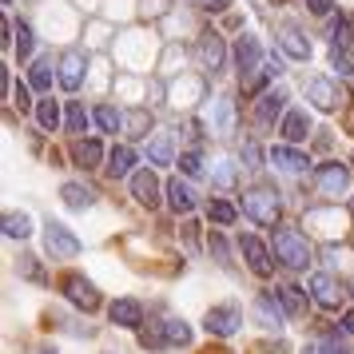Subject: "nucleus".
I'll list each match as a JSON object with an SVG mask.
<instances>
[{
  "label": "nucleus",
  "instance_id": "f257e3e1",
  "mask_svg": "<svg viewBox=\"0 0 354 354\" xmlns=\"http://www.w3.org/2000/svg\"><path fill=\"white\" fill-rule=\"evenodd\" d=\"M274 255L279 263L287 267V271H306L310 263H315V251H310V243L303 239V231H295V227H274Z\"/></svg>",
  "mask_w": 354,
  "mask_h": 354
},
{
  "label": "nucleus",
  "instance_id": "f03ea898",
  "mask_svg": "<svg viewBox=\"0 0 354 354\" xmlns=\"http://www.w3.org/2000/svg\"><path fill=\"white\" fill-rule=\"evenodd\" d=\"M239 207H243V215L259 227L279 223V215H283V203H279V195H274L271 187H251V192H243Z\"/></svg>",
  "mask_w": 354,
  "mask_h": 354
},
{
  "label": "nucleus",
  "instance_id": "7ed1b4c3",
  "mask_svg": "<svg viewBox=\"0 0 354 354\" xmlns=\"http://www.w3.org/2000/svg\"><path fill=\"white\" fill-rule=\"evenodd\" d=\"M239 326H243V310L239 303H219V306H211L207 310V319H203V330L215 338H231V335H239Z\"/></svg>",
  "mask_w": 354,
  "mask_h": 354
},
{
  "label": "nucleus",
  "instance_id": "20e7f679",
  "mask_svg": "<svg viewBox=\"0 0 354 354\" xmlns=\"http://www.w3.org/2000/svg\"><path fill=\"white\" fill-rule=\"evenodd\" d=\"M60 290H64V299L72 306H80L84 315H92V310L100 306V290H96V283H92L88 274H64Z\"/></svg>",
  "mask_w": 354,
  "mask_h": 354
},
{
  "label": "nucleus",
  "instance_id": "39448f33",
  "mask_svg": "<svg viewBox=\"0 0 354 354\" xmlns=\"http://www.w3.org/2000/svg\"><path fill=\"white\" fill-rule=\"evenodd\" d=\"M44 251L52 259H72V255H80V239L60 219H44Z\"/></svg>",
  "mask_w": 354,
  "mask_h": 354
},
{
  "label": "nucleus",
  "instance_id": "423d86ee",
  "mask_svg": "<svg viewBox=\"0 0 354 354\" xmlns=\"http://www.w3.org/2000/svg\"><path fill=\"white\" fill-rule=\"evenodd\" d=\"M263 64H267V56H263V44H259V36H255V32H243L239 40H235V68H239L243 84L251 80V76H255Z\"/></svg>",
  "mask_w": 354,
  "mask_h": 354
},
{
  "label": "nucleus",
  "instance_id": "0eeeda50",
  "mask_svg": "<svg viewBox=\"0 0 354 354\" xmlns=\"http://www.w3.org/2000/svg\"><path fill=\"white\" fill-rule=\"evenodd\" d=\"M251 310H255L259 326H263V330H274V335H279L283 322H287V310H283V303H279V295H271V290H259Z\"/></svg>",
  "mask_w": 354,
  "mask_h": 354
},
{
  "label": "nucleus",
  "instance_id": "6e6552de",
  "mask_svg": "<svg viewBox=\"0 0 354 354\" xmlns=\"http://www.w3.org/2000/svg\"><path fill=\"white\" fill-rule=\"evenodd\" d=\"M283 108H287V88H263L259 100H255V124H259V128L279 124Z\"/></svg>",
  "mask_w": 354,
  "mask_h": 354
},
{
  "label": "nucleus",
  "instance_id": "1a4fd4ad",
  "mask_svg": "<svg viewBox=\"0 0 354 354\" xmlns=\"http://www.w3.org/2000/svg\"><path fill=\"white\" fill-rule=\"evenodd\" d=\"M195 60L207 68L211 76H219L223 72V60H227V48H223V36L219 32H203L195 40Z\"/></svg>",
  "mask_w": 354,
  "mask_h": 354
},
{
  "label": "nucleus",
  "instance_id": "9d476101",
  "mask_svg": "<svg viewBox=\"0 0 354 354\" xmlns=\"http://www.w3.org/2000/svg\"><path fill=\"white\" fill-rule=\"evenodd\" d=\"M239 251H243V263L251 267V274H259V279H271V255H267V247H263V239H259V235L243 231V235H239Z\"/></svg>",
  "mask_w": 354,
  "mask_h": 354
},
{
  "label": "nucleus",
  "instance_id": "9b49d317",
  "mask_svg": "<svg viewBox=\"0 0 354 354\" xmlns=\"http://www.w3.org/2000/svg\"><path fill=\"white\" fill-rule=\"evenodd\" d=\"M84 72H88V60H84V52H64L60 56V68H56V80H60V88L64 92H80L84 84Z\"/></svg>",
  "mask_w": 354,
  "mask_h": 354
},
{
  "label": "nucleus",
  "instance_id": "f8f14e48",
  "mask_svg": "<svg viewBox=\"0 0 354 354\" xmlns=\"http://www.w3.org/2000/svg\"><path fill=\"white\" fill-rule=\"evenodd\" d=\"M310 299L322 306V310H335L342 303V287H338V279L330 271H315L310 274Z\"/></svg>",
  "mask_w": 354,
  "mask_h": 354
},
{
  "label": "nucleus",
  "instance_id": "ddd939ff",
  "mask_svg": "<svg viewBox=\"0 0 354 354\" xmlns=\"http://www.w3.org/2000/svg\"><path fill=\"white\" fill-rule=\"evenodd\" d=\"M267 160H271V167H279L283 176H303L306 167H310V160H306L303 151L295 144H279V147H271L267 151Z\"/></svg>",
  "mask_w": 354,
  "mask_h": 354
},
{
  "label": "nucleus",
  "instance_id": "4468645a",
  "mask_svg": "<svg viewBox=\"0 0 354 354\" xmlns=\"http://www.w3.org/2000/svg\"><path fill=\"white\" fill-rule=\"evenodd\" d=\"M306 96H310V104H315V108H322V112H335L338 104H342V88H338L330 76H315V80L306 84Z\"/></svg>",
  "mask_w": 354,
  "mask_h": 354
},
{
  "label": "nucleus",
  "instance_id": "2eb2a0df",
  "mask_svg": "<svg viewBox=\"0 0 354 354\" xmlns=\"http://www.w3.org/2000/svg\"><path fill=\"white\" fill-rule=\"evenodd\" d=\"M315 187L326 195H346V187H351V171L342 167V163H322V167H315Z\"/></svg>",
  "mask_w": 354,
  "mask_h": 354
},
{
  "label": "nucleus",
  "instance_id": "dca6fc26",
  "mask_svg": "<svg viewBox=\"0 0 354 354\" xmlns=\"http://www.w3.org/2000/svg\"><path fill=\"white\" fill-rule=\"evenodd\" d=\"M310 115L303 112V108H287L283 112V120H279V131H283V144H303L306 136H310Z\"/></svg>",
  "mask_w": 354,
  "mask_h": 354
},
{
  "label": "nucleus",
  "instance_id": "f3484780",
  "mask_svg": "<svg viewBox=\"0 0 354 354\" xmlns=\"http://www.w3.org/2000/svg\"><path fill=\"white\" fill-rule=\"evenodd\" d=\"M108 160V151H104V144L100 140H92V136H76V144H72V163L76 167H100V163Z\"/></svg>",
  "mask_w": 354,
  "mask_h": 354
},
{
  "label": "nucleus",
  "instance_id": "a211bd4d",
  "mask_svg": "<svg viewBox=\"0 0 354 354\" xmlns=\"http://www.w3.org/2000/svg\"><path fill=\"white\" fill-rule=\"evenodd\" d=\"M108 315H112L115 326H144L147 315H144V303L140 299H112V306H108Z\"/></svg>",
  "mask_w": 354,
  "mask_h": 354
},
{
  "label": "nucleus",
  "instance_id": "6ab92c4d",
  "mask_svg": "<svg viewBox=\"0 0 354 354\" xmlns=\"http://www.w3.org/2000/svg\"><path fill=\"white\" fill-rule=\"evenodd\" d=\"M163 192H167V207L176 211V215H192V211L199 207V199H195V187L187 183V179H171Z\"/></svg>",
  "mask_w": 354,
  "mask_h": 354
},
{
  "label": "nucleus",
  "instance_id": "aec40b11",
  "mask_svg": "<svg viewBox=\"0 0 354 354\" xmlns=\"http://www.w3.org/2000/svg\"><path fill=\"white\" fill-rule=\"evenodd\" d=\"M279 44H283V52H287L290 60H299V64L310 60V40H306L295 24H283V28H279Z\"/></svg>",
  "mask_w": 354,
  "mask_h": 354
},
{
  "label": "nucleus",
  "instance_id": "412c9836",
  "mask_svg": "<svg viewBox=\"0 0 354 354\" xmlns=\"http://www.w3.org/2000/svg\"><path fill=\"white\" fill-rule=\"evenodd\" d=\"M131 195H136V203L156 207L160 203V179H156V171H131Z\"/></svg>",
  "mask_w": 354,
  "mask_h": 354
},
{
  "label": "nucleus",
  "instance_id": "4be33fe9",
  "mask_svg": "<svg viewBox=\"0 0 354 354\" xmlns=\"http://www.w3.org/2000/svg\"><path fill=\"white\" fill-rule=\"evenodd\" d=\"M274 295H279V303H283V310H287V319H306V306L315 303L310 295H303V287H290V283L274 287Z\"/></svg>",
  "mask_w": 354,
  "mask_h": 354
},
{
  "label": "nucleus",
  "instance_id": "5701e85b",
  "mask_svg": "<svg viewBox=\"0 0 354 354\" xmlns=\"http://www.w3.org/2000/svg\"><path fill=\"white\" fill-rule=\"evenodd\" d=\"M144 160H151V167H167V163H179V156H176V136H156V140H147Z\"/></svg>",
  "mask_w": 354,
  "mask_h": 354
},
{
  "label": "nucleus",
  "instance_id": "b1692460",
  "mask_svg": "<svg viewBox=\"0 0 354 354\" xmlns=\"http://www.w3.org/2000/svg\"><path fill=\"white\" fill-rule=\"evenodd\" d=\"M60 199H64V207H72V211H88L96 203V192H92L88 183H80V179H68L64 187H60Z\"/></svg>",
  "mask_w": 354,
  "mask_h": 354
},
{
  "label": "nucleus",
  "instance_id": "393cba45",
  "mask_svg": "<svg viewBox=\"0 0 354 354\" xmlns=\"http://www.w3.org/2000/svg\"><path fill=\"white\" fill-rule=\"evenodd\" d=\"M207 120H211V128L219 131V136H227V131L235 128V104H231V96H215L211 100Z\"/></svg>",
  "mask_w": 354,
  "mask_h": 354
},
{
  "label": "nucleus",
  "instance_id": "a878e982",
  "mask_svg": "<svg viewBox=\"0 0 354 354\" xmlns=\"http://www.w3.org/2000/svg\"><path fill=\"white\" fill-rule=\"evenodd\" d=\"M32 112H36L40 131H60L64 128V112H60V104H56L52 96H40V104H36Z\"/></svg>",
  "mask_w": 354,
  "mask_h": 354
},
{
  "label": "nucleus",
  "instance_id": "bb28decb",
  "mask_svg": "<svg viewBox=\"0 0 354 354\" xmlns=\"http://www.w3.org/2000/svg\"><path fill=\"white\" fill-rule=\"evenodd\" d=\"M140 346L144 351H156V354H163L171 342H167V330H163V319H147L144 326H140Z\"/></svg>",
  "mask_w": 354,
  "mask_h": 354
},
{
  "label": "nucleus",
  "instance_id": "cd10ccee",
  "mask_svg": "<svg viewBox=\"0 0 354 354\" xmlns=\"http://www.w3.org/2000/svg\"><path fill=\"white\" fill-rule=\"evenodd\" d=\"M306 354H351L346 330H342V326H338V330H322V335L315 338V346H306Z\"/></svg>",
  "mask_w": 354,
  "mask_h": 354
},
{
  "label": "nucleus",
  "instance_id": "c85d7f7f",
  "mask_svg": "<svg viewBox=\"0 0 354 354\" xmlns=\"http://www.w3.org/2000/svg\"><path fill=\"white\" fill-rule=\"evenodd\" d=\"M131 171H136V151H131L128 144L112 147V156H108V176L124 179V176H131Z\"/></svg>",
  "mask_w": 354,
  "mask_h": 354
},
{
  "label": "nucleus",
  "instance_id": "c756f323",
  "mask_svg": "<svg viewBox=\"0 0 354 354\" xmlns=\"http://www.w3.org/2000/svg\"><path fill=\"white\" fill-rule=\"evenodd\" d=\"M92 124L112 136V131L124 128V115H120V108H112V104H96V108H92Z\"/></svg>",
  "mask_w": 354,
  "mask_h": 354
},
{
  "label": "nucleus",
  "instance_id": "7c9ffc66",
  "mask_svg": "<svg viewBox=\"0 0 354 354\" xmlns=\"http://www.w3.org/2000/svg\"><path fill=\"white\" fill-rule=\"evenodd\" d=\"M351 32H354L351 17L335 12V17L326 20V40H330V44H338V48H346V44H351Z\"/></svg>",
  "mask_w": 354,
  "mask_h": 354
},
{
  "label": "nucleus",
  "instance_id": "2f4dec72",
  "mask_svg": "<svg viewBox=\"0 0 354 354\" xmlns=\"http://www.w3.org/2000/svg\"><path fill=\"white\" fill-rule=\"evenodd\" d=\"M4 235L8 239H28L32 235V219L24 211H4Z\"/></svg>",
  "mask_w": 354,
  "mask_h": 354
},
{
  "label": "nucleus",
  "instance_id": "473e14b6",
  "mask_svg": "<svg viewBox=\"0 0 354 354\" xmlns=\"http://www.w3.org/2000/svg\"><path fill=\"white\" fill-rule=\"evenodd\" d=\"M207 219L219 227H231L239 219V207L235 203H227V199H207Z\"/></svg>",
  "mask_w": 354,
  "mask_h": 354
},
{
  "label": "nucleus",
  "instance_id": "72a5a7b5",
  "mask_svg": "<svg viewBox=\"0 0 354 354\" xmlns=\"http://www.w3.org/2000/svg\"><path fill=\"white\" fill-rule=\"evenodd\" d=\"M88 124H92V115L84 112L76 100H72V104L64 108V131H72V136H84V131H88Z\"/></svg>",
  "mask_w": 354,
  "mask_h": 354
},
{
  "label": "nucleus",
  "instance_id": "f704fd0d",
  "mask_svg": "<svg viewBox=\"0 0 354 354\" xmlns=\"http://www.w3.org/2000/svg\"><path fill=\"white\" fill-rule=\"evenodd\" d=\"M163 330H167V342H171V346H192V326H187V322L183 319H163Z\"/></svg>",
  "mask_w": 354,
  "mask_h": 354
},
{
  "label": "nucleus",
  "instance_id": "c9c22d12",
  "mask_svg": "<svg viewBox=\"0 0 354 354\" xmlns=\"http://www.w3.org/2000/svg\"><path fill=\"white\" fill-rule=\"evenodd\" d=\"M179 167H183V176H187V179L207 176V163H203V156H199L195 147H187V151H179Z\"/></svg>",
  "mask_w": 354,
  "mask_h": 354
},
{
  "label": "nucleus",
  "instance_id": "e433bc0d",
  "mask_svg": "<svg viewBox=\"0 0 354 354\" xmlns=\"http://www.w3.org/2000/svg\"><path fill=\"white\" fill-rule=\"evenodd\" d=\"M12 32H17V56H20V60H28V56H32V48H36L32 28H28L24 20H17V24H12Z\"/></svg>",
  "mask_w": 354,
  "mask_h": 354
},
{
  "label": "nucleus",
  "instance_id": "4c0bfd02",
  "mask_svg": "<svg viewBox=\"0 0 354 354\" xmlns=\"http://www.w3.org/2000/svg\"><path fill=\"white\" fill-rule=\"evenodd\" d=\"M28 80H32V88L40 92V96H48V88H52V68H48V60H36L32 72H28Z\"/></svg>",
  "mask_w": 354,
  "mask_h": 354
},
{
  "label": "nucleus",
  "instance_id": "58836bf2",
  "mask_svg": "<svg viewBox=\"0 0 354 354\" xmlns=\"http://www.w3.org/2000/svg\"><path fill=\"white\" fill-rule=\"evenodd\" d=\"M207 251H211V259H215L219 267H231V247H227V239L219 235V231L207 235Z\"/></svg>",
  "mask_w": 354,
  "mask_h": 354
},
{
  "label": "nucleus",
  "instance_id": "ea45409f",
  "mask_svg": "<svg viewBox=\"0 0 354 354\" xmlns=\"http://www.w3.org/2000/svg\"><path fill=\"white\" fill-rule=\"evenodd\" d=\"M211 183H215L219 192H227V187L235 183V167H231V163H227V160H219V163H215V167H211Z\"/></svg>",
  "mask_w": 354,
  "mask_h": 354
},
{
  "label": "nucleus",
  "instance_id": "a19ab883",
  "mask_svg": "<svg viewBox=\"0 0 354 354\" xmlns=\"http://www.w3.org/2000/svg\"><path fill=\"white\" fill-rule=\"evenodd\" d=\"M239 156H243V167H247V171H259V167H263V160H267V156H263V147H259L255 140H247Z\"/></svg>",
  "mask_w": 354,
  "mask_h": 354
},
{
  "label": "nucleus",
  "instance_id": "79ce46f5",
  "mask_svg": "<svg viewBox=\"0 0 354 354\" xmlns=\"http://www.w3.org/2000/svg\"><path fill=\"white\" fill-rule=\"evenodd\" d=\"M330 64H335L338 76H354V60L346 56V48H338V44H330Z\"/></svg>",
  "mask_w": 354,
  "mask_h": 354
},
{
  "label": "nucleus",
  "instance_id": "37998d69",
  "mask_svg": "<svg viewBox=\"0 0 354 354\" xmlns=\"http://www.w3.org/2000/svg\"><path fill=\"white\" fill-rule=\"evenodd\" d=\"M306 8H310L315 17H330V12H335V0H306Z\"/></svg>",
  "mask_w": 354,
  "mask_h": 354
},
{
  "label": "nucleus",
  "instance_id": "c03bdc74",
  "mask_svg": "<svg viewBox=\"0 0 354 354\" xmlns=\"http://www.w3.org/2000/svg\"><path fill=\"white\" fill-rule=\"evenodd\" d=\"M195 8H203V12H227V4L231 0H192Z\"/></svg>",
  "mask_w": 354,
  "mask_h": 354
},
{
  "label": "nucleus",
  "instance_id": "a18cd8bd",
  "mask_svg": "<svg viewBox=\"0 0 354 354\" xmlns=\"http://www.w3.org/2000/svg\"><path fill=\"white\" fill-rule=\"evenodd\" d=\"M12 96H17V108L20 112H28V108H32V104H28V88H24V84H12Z\"/></svg>",
  "mask_w": 354,
  "mask_h": 354
},
{
  "label": "nucleus",
  "instance_id": "49530a36",
  "mask_svg": "<svg viewBox=\"0 0 354 354\" xmlns=\"http://www.w3.org/2000/svg\"><path fill=\"white\" fill-rule=\"evenodd\" d=\"M183 140H187V144H199V136H203V131H199V124H183Z\"/></svg>",
  "mask_w": 354,
  "mask_h": 354
},
{
  "label": "nucleus",
  "instance_id": "de8ad7c7",
  "mask_svg": "<svg viewBox=\"0 0 354 354\" xmlns=\"http://www.w3.org/2000/svg\"><path fill=\"white\" fill-rule=\"evenodd\" d=\"M338 326H342L346 335H354V310H346V315H342V322H338Z\"/></svg>",
  "mask_w": 354,
  "mask_h": 354
},
{
  "label": "nucleus",
  "instance_id": "09e8293b",
  "mask_svg": "<svg viewBox=\"0 0 354 354\" xmlns=\"http://www.w3.org/2000/svg\"><path fill=\"white\" fill-rule=\"evenodd\" d=\"M36 354H56V346H40V351H36Z\"/></svg>",
  "mask_w": 354,
  "mask_h": 354
},
{
  "label": "nucleus",
  "instance_id": "8fccbe9b",
  "mask_svg": "<svg viewBox=\"0 0 354 354\" xmlns=\"http://www.w3.org/2000/svg\"><path fill=\"white\" fill-rule=\"evenodd\" d=\"M4 4H12V0H4Z\"/></svg>",
  "mask_w": 354,
  "mask_h": 354
},
{
  "label": "nucleus",
  "instance_id": "3c124183",
  "mask_svg": "<svg viewBox=\"0 0 354 354\" xmlns=\"http://www.w3.org/2000/svg\"><path fill=\"white\" fill-rule=\"evenodd\" d=\"M351 290H354V287H351Z\"/></svg>",
  "mask_w": 354,
  "mask_h": 354
}]
</instances>
